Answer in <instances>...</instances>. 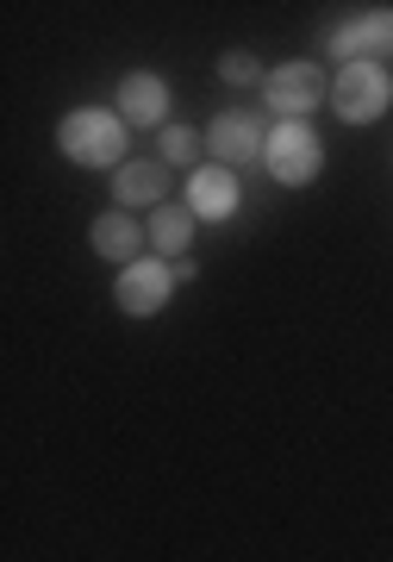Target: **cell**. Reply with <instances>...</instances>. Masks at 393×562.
I'll return each mask as SVG.
<instances>
[{
	"label": "cell",
	"mask_w": 393,
	"mask_h": 562,
	"mask_svg": "<svg viewBox=\"0 0 393 562\" xmlns=\"http://www.w3.org/2000/svg\"><path fill=\"white\" fill-rule=\"evenodd\" d=\"M188 194H194V213H206V220H225V213L237 206V188H232L225 169H200Z\"/></svg>",
	"instance_id": "9"
},
{
	"label": "cell",
	"mask_w": 393,
	"mask_h": 562,
	"mask_svg": "<svg viewBox=\"0 0 393 562\" xmlns=\"http://www.w3.org/2000/svg\"><path fill=\"white\" fill-rule=\"evenodd\" d=\"M162 106H169V88H162L157 76H125V88H119V113L138 125H157Z\"/></svg>",
	"instance_id": "7"
},
{
	"label": "cell",
	"mask_w": 393,
	"mask_h": 562,
	"mask_svg": "<svg viewBox=\"0 0 393 562\" xmlns=\"http://www.w3.org/2000/svg\"><path fill=\"white\" fill-rule=\"evenodd\" d=\"M162 188H169V169L162 162H119V201H162Z\"/></svg>",
	"instance_id": "8"
},
{
	"label": "cell",
	"mask_w": 393,
	"mask_h": 562,
	"mask_svg": "<svg viewBox=\"0 0 393 562\" xmlns=\"http://www.w3.org/2000/svg\"><path fill=\"white\" fill-rule=\"evenodd\" d=\"M162 301H169V269L162 262H132L119 276V306L125 313H157Z\"/></svg>",
	"instance_id": "5"
},
{
	"label": "cell",
	"mask_w": 393,
	"mask_h": 562,
	"mask_svg": "<svg viewBox=\"0 0 393 562\" xmlns=\"http://www.w3.org/2000/svg\"><path fill=\"white\" fill-rule=\"evenodd\" d=\"M356 25H362L369 50H388V57H393V7H388V13H362Z\"/></svg>",
	"instance_id": "12"
},
{
	"label": "cell",
	"mask_w": 393,
	"mask_h": 562,
	"mask_svg": "<svg viewBox=\"0 0 393 562\" xmlns=\"http://www.w3.org/2000/svg\"><path fill=\"white\" fill-rule=\"evenodd\" d=\"M94 250H100V257L132 262V257H138V225L125 220V213H106V220L94 225Z\"/></svg>",
	"instance_id": "10"
},
{
	"label": "cell",
	"mask_w": 393,
	"mask_h": 562,
	"mask_svg": "<svg viewBox=\"0 0 393 562\" xmlns=\"http://www.w3.org/2000/svg\"><path fill=\"white\" fill-rule=\"evenodd\" d=\"M63 150L76 162H119L125 157V125L113 113H94V106H81L63 120Z\"/></svg>",
	"instance_id": "1"
},
{
	"label": "cell",
	"mask_w": 393,
	"mask_h": 562,
	"mask_svg": "<svg viewBox=\"0 0 393 562\" xmlns=\"http://www.w3.org/2000/svg\"><path fill=\"white\" fill-rule=\"evenodd\" d=\"M213 150H218V162H250L256 150H269V144H262L250 113H225V120L213 125Z\"/></svg>",
	"instance_id": "6"
},
{
	"label": "cell",
	"mask_w": 393,
	"mask_h": 562,
	"mask_svg": "<svg viewBox=\"0 0 393 562\" xmlns=\"http://www.w3.org/2000/svg\"><path fill=\"white\" fill-rule=\"evenodd\" d=\"M218 76L244 88V81H256V57H244V50H225V57H218Z\"/></svg>",
	"instance_id": "14"
},
{
	"label": "cell",
	"mask_w": 393,
	"mask_h": 562,
	"mask_svg": "<svg viewBox=\"0 0 393 562\" xmlns=\"http://www.w3.org/2000/svg\"><path fill=\"white\" fill-rule=\"evenodd\" d=\"M162 157H169V162H188V157H194V132L169 125V132H162Z\"/></svg>",
	"instance_id": "15"
},
{
	"label": "cell",
	"mask_w": 393,
	"mask_h": 562,
	"mask_svg": "<svg viewBox=\"0 0 393 562\" xmlns=\"http://www.w3.org/2000/svg\"><path fill=\"white\" fill-rule=\"evenodd\" d=\"M388 101H393V81H388L381 63H350V69L337 76V113H344L350 125L388 113Z\"/></svg>",
	"instance_id": "2"
},
{
	"label": "cell",
	"mask_w": 393,
	"mask_h": 562,
	"mask_svg": "<svg viewBox=\"0 0 393 562\" xmlns=\"http://www.w3.org/2000/svg\"><path fill=\"white\" fill-rule=\"evenodd\" d=\"M332 57H369V38H362V25H337L332 32Z\"/></svg>",
	"instance_id": "13"
},
{
	"label": "cell",
	"mask_w": 393,
	"mask_h": 562,
	"mask_svg": "<svg viewBox=\"0 0 393 562\" xmlns=\"http://www.w3.org/2000/svg\"><path fill=\"white\" fill-rule=\"evenodd\" d=\"M262 157H269V176H276V181H313L318 176V138L306 132V125H294V120L269 138Z\"/></svg>",
	"instance_id": "3"
},
{
	"label": "cell",
	"mask_w": 393,
	"mask_h": 562,
	"mask_svg": "<svg viewBox=\"0 0 393 562\" xmlns=\"http://www.w3.org/2000/svg\"><path fill=\"white\" fill-rule=\"evenodd\" d=\"M150 244H157V250H169V257H176V250H188V213H157Z\"/></svg>",
	"instance_id": "11"
},
{
	"label": "cell",
	"mask_w": 393,
	"mask_h": 562,
	"mask_svg": "<svg viewBox=\"0 0 393 562\" xmlns=\"http://www.w3.org/2000/svg\"><path fill=\"white\" fill-rule=\"evenodd\" d=\"M318 94H325V81H318L313 63H288V69L269 76V106L276 113H313Z\"/></svg>",
	"instance_id": "4"
}]
</instances>
